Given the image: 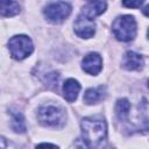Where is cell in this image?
<instances>
[{
    "mask_svg": "<svg viewBox=\"0 0 149 149\" xmlns=\"http://www.w3.org/2000/svg\"><path fill=\"white\" fill-rule=\"evenodd\" d=\"M6 147H7V141H6V139L2 137V136H0V149L6 148Z\"/></svg>",
    "mask_w": 149,
    "mask_h": 149,
    "instance_id": "2e32d148",
    "label": "cell"
},
{
    "mask_svg": "<svg viewBox=\"0 0 149 149\" xmlns=\"http://www.w3.org/2000/svg\"><path fill=\"white\" fill-rule=\"evenodd\" d=\"M37 119L44 127L58 128L65 123L66 113L64 108L56 105H44L38 108Z\"/></svg>",
    "mask_w": 149,
    "mask_h": 149,
    "instance_id": "7a4b0ae2",
    "label": "cell"
},
{
    "mask_svg": "<svg viewBox=\"0 0 149 149\" xmlns=\"http://www.w3.org/2000/svg\"><path fill=\"white\" fill-rule=\"evenodd\" d=\"M56 147V144H51V143H41V144H37V147Z\"/></svg>",
    "mask_w": 149,
    "mask_h": 149,
    "instance_id": "e0dca14e",
    "label": "cell"
},
{
    "mask_svg": "<svg viewBox=\"0 0 149 149\" xmlns=\"http://www.w3.org/2000/svg\"><path fill=\"white\" fill-rule=\"evenodd\" d=\"M12 115V121H10V127L15 133H24L26 132V122L23 115L17 112V111H10L9 112Z\"/></svg>",
    "mask_w": 149,
    "mask_h": 149,
    "instance_id": "4fadbf2b",
    "label": "cell"
},
{
    "mask_svg": "<svg viewBox=\"0 0 149 149\" xmlns=\"http://www.w3.org/2000/svg\"><path fill=\"white\" fill-rule=\"evenodd\" d=\"M83 141L86 147L100 148L107 137V125L104 119L84 118L80 122Z\"/></svg>",
    "mask_w": 149,
    "mask_h": 149,
    "instance_id": "6da1fadb",
    "label": "cell"
},
{
    "mask_svg": "<svg viewBox=\"0 0 149 149\" xmlns=\"http://www.w3.org/2000/svg\"><path fill=\"white\" fill-rule=\"evenodd\" d=\"M144 0H122V3L127 8H140Z\"/></svg>",
    "mask_w": 149,
    "mask_h": 149,
    "instance_id": "9a60e30c",
    "label": "cell"
},
{
    "mask_svg": "<svg viewBox=\"0 0 149 149\" xmlns=\"http://www.w3.org/2000/svg\"><path fill=\"white\" fill-rule=\"evenodd\" d=\"M20 13V6L15 0H0V15L9 17Z\"/></svg>",
    "mask_w": 149,
    "mask_h": 149,
    "instance_id": "7c38bea8",
    "label": "cell"
},
{
    "mask_svg": "<svg viewBox=\"0 0 149 149\" xmlns=\"http://www.w3.org/2000/svg\"><path fill=\"white\" fill-rule=\"evenodd\" d=\"M106 97V87L105 86H98V87H91L87 88L84 93L83 100L87 105L97 104L101 100H104Z\"/></svg>",
    "mask_w": 149,
    "mask_h": 149,
    "instance_id": "30bf717a",
    "label": "cell"
},
{
    "mask_svg": "<svg viewBox=\"0 0 149 149\" xmlns=\"http://www.w3.org/2000/svg\"><path fill=\"white\" fill-rule=\"evenodd\" d=\"M81 68L86 73L97 76L102 69V59L100 55L97 52L87 54L81 61Z\"/></svg>",
    "mask_w": 149,
    "mask_h": 149,
    "instance_id": "52a82bcc",
    "label": "cell"
},
{
    "mask_svg": "<svg viewBox=\"0 0 149 149\" xmlns=\"http://www.w3.org/2000/svg\"><path fill=\"white\" fill-rule=\"evenodd\" d=\"M129 109H130V104L126 98H121L116 101L115 105V114L119 120H125L129 115Z\"/></svg>",
    "mask_w": 149,
    "mask_h": 149,
    "instance_id": "5bb4252c",
    "label": "cell"
},
{
    "mask_svg": "<svg viewBox=\"0 0 149 149\" xmlns=\"http://www.w3.org/2000/svg\"><path fill=\"white\" fill-rule=\"evenodd\" d=\"M79 91H80V84L76 79L70 78L65 80L63 85V93H64V98L69 102H73L77 99Z\"/></svg>",
    "mask_w": 149,
    "mask_h": 149,
    "instance_id": "8fae6325",
    "label": "cell"
},
{
    "mask_svg": "<svg viewBox=\"0 0 149 149\" xmlns=\"http://www.w3.org/2000/svg\"><path fill=\"white\" fill-rule=\"evenodd\" d=\"M114 36L122 42H129L135 38L137 31V24L132 15H122L114 20L112 24Z\"/></svg>",
    "mask_w": 149,
    "mask_h": 149,
    "instance_id": "3957f363",
    "label": "cell"
},
{
    "mask_svg": "<svg viewBox=\"0 0 149 149\" xmlns=\"http://www.w3.org/2000/svg\"><path fill=\"white\" fill-rule=\"evenodd\" d=\"M43 13L48 21L52 23H61L71 14V6L65 1L52 2L44 8Z\"/></svg>",
    "mask_w": 149,
    "mask_h": 149,
    "instance_id": "5b68a950",
    "label": "cell"
},
{
    "mask_svg": "<svg viewBox=\"0 0 149 149\" xmlns=\"http://www.w3.org/2000/svg\"><path fill=\"white\" fill-rule=\"evenodd\" d=\"M74 33L81 38H90L95 34V23L93 20L79 14L73 23Z\"/></svg>",
    "mask_w": 149,
    "mask_h": 149,
    "instance_id": "8992f818",
    "label": "cell"
},
{
    "mask_svg": "<svg viewBox=\"0 0 149 149\" xmlns=\"http://www.w3.org/2000/svg\"><path fill=\"white\" fill-rule=\"evenodd\" d=\"M8 49H9L10 56L14 59L22 61L33 52L34 45L31 40L27 35H15L9 38Z\"/></svg>",
    "mask_w": 149,
    "mask_h": 149,
    "instance_id": "277c9868",
    "label": "cell"
},
{
    "mask_svg": "<svg viewBox=\"0 0 149 149\" xmlns=\"http://www.w3.org/2000/svg\"><path fill=\"white\" fill-rule=\"evenodd\" d=\"M106 8H107V5H106L105 1H102V0H95V1H92L90 5L83 7L80 14H83L86 17L93 20L95 16L101 15L106 10Z\"/></svg>",
    "mask_w": 149,
    "mask_h": 149,
    "instance_id": "9c48e42d",
    "label": "cell"
},
{
    "mask_svg": "<svg viewBox=\"0 0 149 149\" xmlns=\"http://www.w3.org/2000/svg\"><path fill=\"white\" fill-rule=\"evenodd\" d=\"M144 65L143 57L134 51H127L123 55L122 58V68L128 70V71H135V70H141Z\"/></svg>",
    "mask_w": 149,
    "mask_h": 149,
    "instance_id": "ba28073f",
    "label": "cell"
},
{
    "mask_svg": "<svg viewBox=\"0 0 149 149\" xmlns=\"http://www.w3.org/2000/svg\"><path fill=\"white\" fill-rule=\"evenodd\" d=\"M87 1H91L92 2V1H95V0H87Z\"/></svg>",
    "mask_w": 149,
    "mask_h": 149,
    "instance_id": "ac0fdd59",
    "label": "cell"
}]
</instances>
